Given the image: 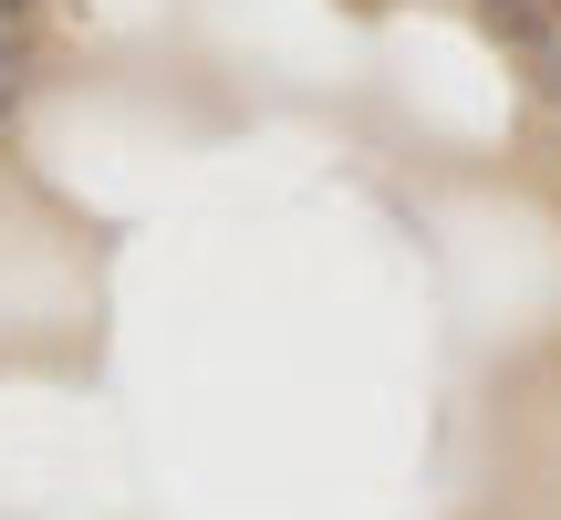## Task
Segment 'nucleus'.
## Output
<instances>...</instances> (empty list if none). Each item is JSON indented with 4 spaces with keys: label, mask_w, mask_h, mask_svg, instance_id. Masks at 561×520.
<instances>
[{
    "label": "nucleus",
    "mask_w": 561,
    "mask_h": 520,
    "mask_svg": "<svg viewBox=\"0 0 561 520\" xmlns=\"http://www.w3.org/2000/svg\"><path fill=\"white\" fill-rule=\"evenodd\" d=\"M21 11H32V0H0V21H21Z\"/></svg>",
    "instance_id": "3"
},
{
    "label": "nucleus",
    "mask_w": 561,
    "mask_h": 520,
    "mask_svg": "<svg viewBox=\"0 0 561 520\" xmlns=\"http://www.w3.org/2000/svg\"><path fill=\"white\" fill-rule=\"evenodd\" d=\"M479 11H489V32H510L520 53H541V42H551V0H479Z\"/></svg>",
    "instance_id": "1"
},
{
    "label": "nucleus",
    "mask_w": 561,
    "mask_h": 520,
    "mask_svg": "<svg viewBox=\"0 0 561 520\" xmlns=\"http://www.w3.org/2000/svg\"><path fill=\"white\" fill-rule=\"evenodd\" d=\"M530 83H541V104H561V42H541V53H530Z\"/></svg>",
    "instance_id": "2"
}]
</instances>
